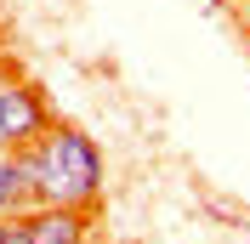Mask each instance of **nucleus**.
Here are the masks:
<instances>
[{
	"instance_id": "5",
	"label": "nucleus",
	"mask_w": 250,
	"mask_h": 244,
	"mask_svg": "<svg viewBox=\"0 0 250 244\" xmlns=\"http://www.w3.org/2000/svg\"><path fill=\"white\" fill-rule=\"evenodd\" d=\"M6 74H12V68H6V57H0V80H6Z\"/></svg>"
},
{
	"instance_id": "6",
	"label": "nucleus",
	"mask_w": 250,
	"mask_h": 244,
	"mask_svg": "<svg viewBox=\"0 0 250 244\" xmlns=\"http://www.w3.org/2000/svg\"><path fill=\"white\" fill-rule=\"evenodd\" d=\"M0 244H6V216H0Z\"/></svg>"
},
{
	"instance_id": "1",
	"label": "nucleus",
	"mask_w": 250,
	"mask_h": 244,
	"mask_svg": "<svg viewBox=\"0 0 250 244\" xmlns=\"http://www.w3.org/2000/svg\"><path fill=\"white\" fill-rule=\"evenodd\" d=\"M29 204H74L91 210L103 199V148L74 125H46V137H34L17 153Z\"/></svg>"
},
{
	"instance_id": "2",
	"label": "nucleus",
	"mask_w": 250,
	"mask_h": 244,
	"mask_svg": "<svg viewBox=\"0 0 250 244\" xmlns=\"http://www.w3.org/2000/svg\"><path fill=\"white\" fill-rule=\"evenodd\" d=\"M51 108L29 80H0V153H23L34 137H46Z\"/></svg>"
},
{
	"instance_id": "4",
	"label": "nucleus",
	"mask_w": 250,
	"mask_h": 244,
	"mask_svg": "<svg viewBox=\"0 0 250 244\" xmlns=\"http://www.w3.org/2000/svg\"><path fill=\"white\" fill-rule=\"evenodd\" d=\"M29 204V182H23V165L17 153H0V216H17Z\"/></svg>"
},
{
	"instance_id": "7",
	"label": "nucleus",
	"mask_w": 250,
	"mask_h": 244,
	"mask_svg": "<svg viewBox=\"0 0 250 244\" xmlns=\"http://www.w3.org/2000/svg\"><path fill=\"white\" fill-rule=\"evenodd\" d=\"M222 6H245V0H222Z\"/></svg>"
},
{
	"instance_id": "3",
	"label": "nucleus",
	"mask_w": 250,
	"mask_h": 244,
	"mask_svg": "<svg viewBox=\"0 0 250 244\" xmlns=\"http://www.w3.org/2000/svg\"><path fill=\"white\" fill-rule=\"evenodd\" d=\"M6 244H85V210L23 204L17 216H6Z\"/></svg>"
}]
</instances>
